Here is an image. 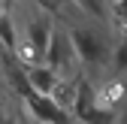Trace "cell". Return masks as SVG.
Returning a JSON list of instances; mask_svg holds the SVG:
<instances>
[{
	"instance_id": "9",
	"label": "cell",
	"mask_w": 127,
	"mask_h": 124,
	"mask_svg": "<svg viewBox=\"0 0 127 124\" xmlns=\"http://www.w3.org/2000/svg\"><path fill=\"white\" fill-rule=\"evenodd\" d=\"M112 70H115V76H127V33L112 49Z\"/></svg>"
},
{
	"instance_id": "2",
	"label": "cell",
	"mask_w": 127,
	"mask_h": 124,
	"mask_svg": "<svg viewBox=\"0 0 127 124\" xmlns=\"http://www.w3.org/2000/svg\"><path fill=\"white\" fill-rule=\"evenodd\" d=\"M73 45H76V55L82 61V67H103L109 61V45L103 42V36L91 27H73L70 30Z\"/></svg>"
},
{
	"instance_id": "4",
	"label": "cell",
	"mask_w": 127,
	"mask_h": 124,
	"mask_svg": "<svg viewBox=\"0 0 127 124\" xmlns=\"http://www.w3.org/2000/svg\"><path fill=\"white\" fill-rule=\"evenodd\" d=\"M97 88L91 85V79L79 76L76 82V100L70 106V115H73V124H91V118L97 115Z\"/></svg>"
},
{
	"instance_id": "6",
	"label": "cell",
	"mask_w": 127,
	"mask_h": 124,
	"mask_svg": "<svg viewBox=\"0 0 127 124\" xmlns=\"http://www.w3.org/2000/svg\"><path fill=\"white\" fill-rule=\"evenodd\" d=\"M27 79H30V88H33V91L52 97L55 91H58V85L64 82V76L55 73L49 64H39V67H30V70H27Z\"/></svg>"
},
{
	"instance_id": "11",
	"label": "cell",
	"mask_w": 127,
	"mask_h": 124,
	"mask_svg": "<svg viewBox=\"0 0 127 124\" xmlns=\"http://www.w3.org/2000/svg\"><path fill=\"white\" fill-rule=\"evenodd\" d=\"M0 124H21V121H18V115H12V112H3V115H0Z\"/></svg>"
},
{
	"instance_id": "8",
	"label": "cell",
	"mask_w": 127,
	"mask_h": 124,
	"mask_svg": "<svg viewBox=\"0 0 127 124\" xmlns=\"http://www.w3.org/2000/svg\"><path fill=\"white\" fill-rule=\"evenodd\" d=\"M79 12L91 15V18H109V0H73Z\"/></svg>"
},
{
	"instance_id": "7",
	"label": "cell",
	"mask_w": 127,
	"mask_h": 124,
	"mask_svg": "<svg viewBox=\"0 0 127 124\" xmlns=\"http://www.w3.org/2000/svg\"><path fill=\"white\" fill-rule=\"evenodd\" d=\"M0 42H3V49L15 55V49H18V39H15V24L9 18L6 9H0Z\"/></svg>"
},
{
	"instance_id": "3",
	"label": "cell",
	"mask_w": 127,
	"mask_h": 124,
	"mask_svg": "<svg viewBox=\"0 0 127 124\" xmlns=\"http://www.w3.org/2000/svg\"><path fill=\"white\" fill-rule=\"evenodd\" d=\"M21 103H24V109L30 112V118L39 121V124H70L73 121V115L64 109L55 97H49V94L27 91V94L21 97Z\"/></svg>"
},
{
	"instance_id": "5",
	"label": "cell",
	"mask_w": 127,
	"mask_h": 124,
	"mask_svg": "<svg viewBox=\"0 0 127 124\" xmlns=\"http://www.w3.org/2000/svg\"><path fill=\"white\" fill-rule=\"evenodd\" d=\"M127 103V82L124 76H109L97 85V109L100 112H118Z\"/></svg>"
},
{
	"instance_id": "1",
	"label": "cell",
	"mask_w": 127,
	"mask_h": 124,
	"mask_svg": "<svg viewBox=\"0 0 127 124\" xmlns=\"http://www.w3.org/2000/svg\"><path fill=\"white\" fill-rule=\"evenodd\" d=\"M45 64H49L55 73H61L64 79H79V76H73V73H76V67L82 64V61H79L76 45H73V36L67 33V30L55 27L52 42H49V52H45Z\"/></svg>"
},
{
	"instance_id": "10",
	"label": "cell",
	"mask_w": 127,
	"mask_h": 124,
	"mask_svg": "<svg viewBox=\"0 0 127 124\" xmlns=\"http://www.w3.org/2000/svg\"><path fill=\"white\" fill-rule=\"evenodd\" d=\"M42 6L49 9V12H58L64 6H76V3H73V0H42Z\"/></svg>"
}]
</instances>
